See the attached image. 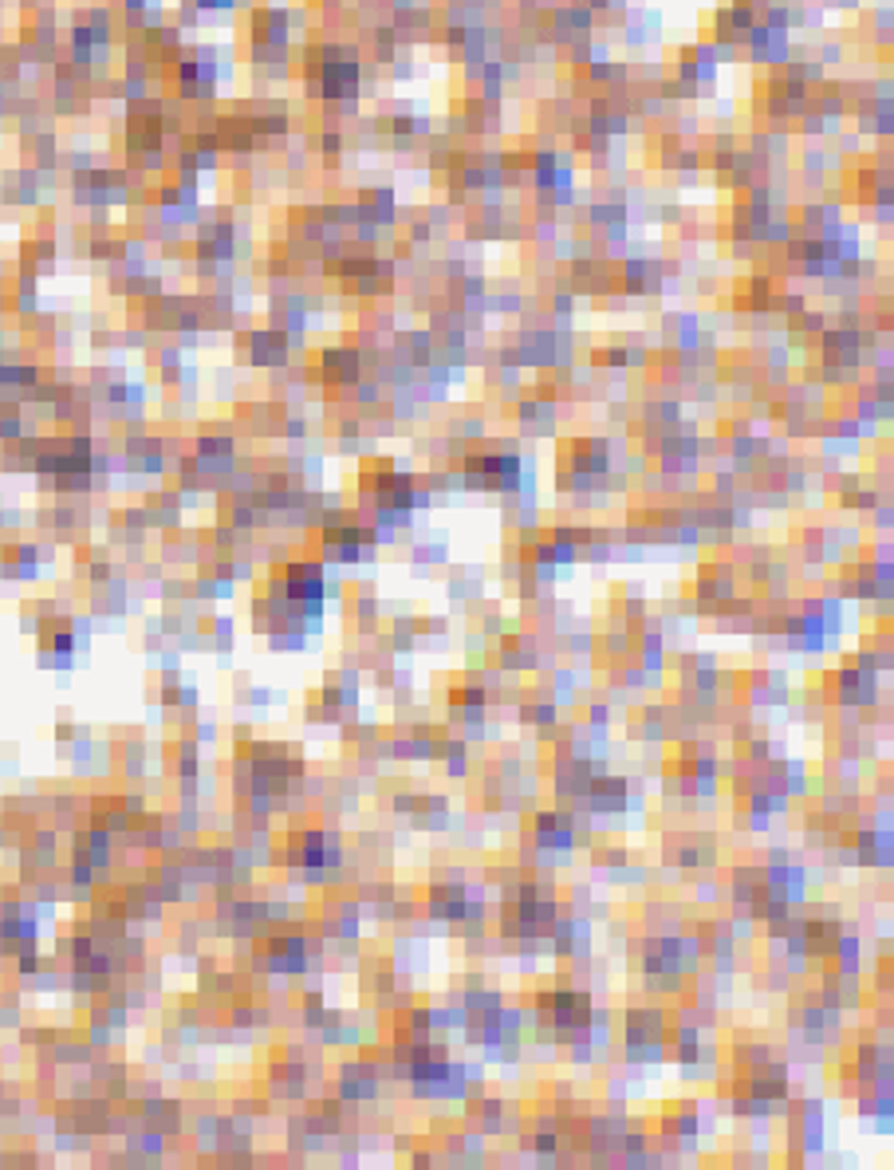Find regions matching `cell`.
I'll list each match as a JSON object with an SVG mask.
<instances>
[{"label":"cell","instance_id":"7a4b0ae2","mask_svg":"<svg viewBox=\"0 0 894 1170\" xmlns=\"http://www.w3.org/2000/svg\"><path fill=\"white\" fill-rule=\"evenodd\" d=\"M201 4H209V8H213V4H217V8H229L233 0H201Z\"/></svg>","mask_w":894,"mask_h":1170},{"label":"cell","instance_id":"6da1fadb","mask_svg":"<svg viewBox=\"0 0 894 1170\" xmlns=\"http://www.w3.org/2000/svg\"><path fill=\"white\" fill-rule=\"evenodd\" d=\"M556 28H560V36H587V32H591V8L564 4V8L556 12Z\"/></svg>","mask_w":894,"mask_h":1170}]
</instances>
